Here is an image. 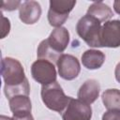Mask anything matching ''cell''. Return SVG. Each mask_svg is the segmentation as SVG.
<instances>
[{
  "mask_svg": "<svg viewBox=\"0 0 120 120\" xmlns=\"http://www.w3.org/2000/svg\"><path fill=\"white\" fill-rule=\"evenodd\" d=\"M114 75H115V79L116 81L120 83V62L116 65L115 69H114Z\"/></svg>",
  "mask_w": 120,
  "mask_h": 120,
  "instance_id": "7402d4cb",
  "label": "cell"
},
{
  "mask_svg": "<svg viewBox=\"0 0 120 120\" xmlns=\"http://www.w3.org/2000/svg\"><path fill=\"white\" fill-rule=\"evenodd\" d=\"M101 98L107 110H120V90L107 89L102 93Z\"/></svg>",
  "mask_w": 120,
  "mask_h": 120,
  "instance_id": "9a60e30c",
  "label": "cell"
},
{
  "mask_svg": "<svg viewBox=\"0 0 120 120\" xmlns=\"http://www.w3.org/2000/svg\"><path fill=\"white\" fill-rule=\"evenodd\" d=\"M86 14L93 16L94 18L98 19L100 22H107L113 16L112 8L108 5H106L105 3L100 2V1L94 2L92 5H90L87 9Z\"/></svg>",
  "mask_w": 120,
  "mask_h": 120,
  "instance_id": "4fadbf2b",
  "label": "cell"
},
{
  "mask_svg": "<svg viewBox=\"0 0 120 120\" xmlns=\"http://www.w3.org/2000/svg\"><path fill=\"white\" fill-rule=\"evenodd\" d=\"M1 75L5 86H17L27 81L22 65L15 58L5 57L1 61Z\"/></svg>",
  "mask_w": 120,
  "mask_h": 120,
  "instance_id": "3957f363",
  "label": "cell"
},
{
  "mask_svg": "<svg viewBox=\"0 0 120 120\" xmlns=\"http://www.w3.org/2000/svg\"><path fill=\"white\" fill-rule=\"evenodd\" d=\"M4 93L8 99L16 96H28L30 93V85L28 80L17 86H11V87L4 86Z\"/></svg>",
  "mask_w": 120,
  "mask_h": 120,
  "instance_id": "e0dca14e",
  "label": "cell"
},
{
  "mask_svg": "<svg viewBox=\"0 0 120 120\" xmlns=\"http://www.w3.org/2000/svg\"><path fill=\"white\" fill-rule=\"evenodd\" d=\"M0 120H13L11 117H8V116H5V115H1L0 116Z\"/></svg>",
  "mask_w": 120,
  "mask_h": 120,
  "instance_id": "cb8c5ba5",
  "label": "cell"
},
{
  "mask_svg": "<svg viewBox=\"0 0 120 120\" xmlns=\"http://www.w3.org/2000/svg\"><path fill=\"white\" fill-rule=\"evenodd\" d=\"M8 100L9 108L13 114L31 112L32 104L28 96H16Z\"/></svg>",
  "mask_w": 120,
  "mask_h": 120,
  "instance_id": "5bb4252c",
  "label": "cell"
},
{
  "mask_svg": "<svg viewBox=\"0 0 120 120\" xmlns=\"http://www.w3.org/2000/svg\"><path fill=\"white\" fill-rule=\"evenodd\" d=\"M100 46L117 48L120 46V21H107L101 26Z\"/></svg>",
  "mask_w": 120,
  "mask_h": 120,
  "instance_id": "52a82bcc",
  "label": "cell"
},
{
  "mask_svg": "<svg viewBox=\"0 0 120 120\" xmlns=\"http://www.w3.org/2000/svg\"><path fill=\"white\" fill-rule=\"evenodd\" d=\"M76 31L79 37L90 47H101L100 46V31L101 22L85 14L82 16L76 24Z\"/></svg>",
  "mask_w": 120,
  "mask_h": 120,
  "instance_id": "6da1fadb",
  "label": "cell"
},
{
  "mask_svg": "<svg viewBox=\"0 0 120 120\" xmlns=\"http://www.w3.org/2000/svg\"><path fill=\"white\" fill-rule=\"evenodd\" d=\"M105 61V54L98 50L90 49L82 54V63L87 69H98Z\"/></svg>",
  "mask_w": 120,
  "mask_h": 120,
  "instance_id": "7c38bea8",
  "label": "cell"
},
{
  "mask_svg": "<svg viewBox=\"0 0 120 120\" xmlns=\"http://www.w3.org/2000/svg\"><path fill=\"white\" fill-rule=\"evenodd\" d=\"M41 15V7L37 1H24L19 8L20 20L25 24L36 23Z\"/></svg>",
  "mask_w": 120,
  "mask_h": 120,
  "instance_id": "30bf717a",
  "label": "cell"
},
{
  "mask_svg": "<svg viewBox=\"0 0 120 120\" xmlns=\"http://www.w3.org/2000/svg\"><path fill=\"white\" fill-rule=\"evenodd\" d=\"M100 85L97 80L90 79L85 81L80 87L77 97L81 101L90 105L97 100L99 96Z\"/></svg>",
  "mask_w": 120,
  "mask_h": 120,
  "instance_id": "8fae6325",
  "label": "cell"
},
{
  "mask_svg": "<svg viewBox=\"0 0 120 120\" xmlns=\"http://www.w3.org/2000/svg\"><path fill=\"white\" fill-rule=\"evenodd\" d=\"M13 120H34L33 115L31 112L29 113H19V114H13L12 117Z\"/></svg>",
  "mask_w": 120,
  "mask_h": 120,
  "instance_id": "44dd1931",
  "label": "cell"
},
{
  "mask_svg": "<svg viewBox=\"0 0 120 120\" xmlns=\"http://www.w3.org/2000/svg\"><path fill=\"white\" fill-rule=\"evenodd\" d=\"M20 1H3L1 4V9L6 11H12L20 8L21 6Z\"/></svg>",
  "mask_w": 120,
  "mask_h": 120,
  "instance_id": "ac0fdd59",
  "label": "cell"
},
{
  "mask_svg": "<svg viewBox=\"0 0 120 120\" xmlns=\"http://www.w3.org/2000/svg\"><path fill=\"white\" fill-rule=\"evenodd\" d=\"M75 5L76 1L74 0H51L48 11L49 23L55 28L61 27L68 20V14Z\"/></svg>",
  "mask_w": 120,
  "mask_h": 120,
  "instance_id": "277c9868",
  "label": "cell"
},
{
  "mask_svg": "<svg viewBox=\"0 0 120 120\" xmlns=\"http://www.w3.org/2000/svg\"><path fill=\"white\" fill-rule=\"evenodd\" d=\"M102 120H120V110H108L103 113Z\"/></svg>",
  "mask_w": 120,
  "mask_h": 120,
  "instance_id": "d6986e66",
  "label": "cell"
},
{
  "mask_svg": "<svg viewBox=\"0 0 120 120\" xmlns=\"http://www.w3.org/2000/svg\"><path fill=\"white\" fill-rule=\"evenodd\" d=\"M2 35H1V38H4L8 33H9V29H10V23H9V20L5 18L4 16H2Z\"/></svg>",
  "mask_w": 120,
  "mask_h": 120,
  "instance_id": "ffe728a7",
  "label": "cell"
},
{
  "mask_svg": "<svg viewBox=\"0 0 120 120\" xmlns=\"http://www.w3.org/2000/svg\"><path fill=\"white\" fill-rule=\"evenodd\" d=\"M92 117V108L90 105L80 99L70 98L68 106L62 114L63 120H90Z\"/></svg>",
  "mask_w": 120,
  "mask_h": 120,
  "instance_id": "8992f818",
  "label": "cell"
},
{
  "mask_svg": "<svg viewBox=\"0 0 120 120\" xmlns=\"http://www.w3.org/2000/svg\"><path fill=\"white\" fill-rule=\"evenodd\" d=\"M37 55H38V59H46L48 61H51L52 63H55L57 62L58 58L60 57V54L56 53L55 52H53L48 45L46 39L42 40L39 45H38V51H37Z\"/></svg>",
  "mask_w": 120,
  "mask_h": 120,
  "instance_id": "2e32d148",
  "label": "cell"
},
{
  "mask_svg": "<svg viewBox=\"0 0 120 120\" xmlns=\"http://www.w3.org/2000/svg\"><path fill=\"white\" fill-rule=\"evenodd\" d=\"M40 95L45 106L57 112H62L71 98L65 95L62 87L57 82L42 85Z\"/></svg>",
  "mask_w": 120,
  "mask_h": 120,
  "instance_id": "7a4b0ae2",
  "label": "cell"
},
{
  "mask_svg": "<svg viewBox=\"0 0 120 120\" xmlns=\"http://www.w3.org/2000/svg\"><path fill=\"white\" fill-rule=\"evenodd\" d=\"M113 9L117 14L120 15V0H116L113 2Z\"/></svg>",
  "mask_w": 120,
  "mask_h": 120,
  "instance_id": "603a6c76",
  "label": "cell"
},
{
  "mask_svg": "<svg viewBox=\"0 0 120 120\" xmlns=\"http://www.w3.org/2000/svg\"><path fill=\"white\" fill-rule=\"evenodd\" d=\"M33 79L42 85L56 82V70L54 64L46 59H38L31 66Z\"/></svg>",
  "mask_w": 120,
  "mask_h": 120,
  "instance_id": "5b68a950",
  "label": "cell"
},
{
  "mask_svg": "<svg viewBox=\"0 0 120 120\" xmlns=\"http://www.w3.org/2000/svg\"><path fill=\"white\" fill-rule=\"evenodd\" d=\"M56 66L60 77L67 81L74 80L81 71L79 60L71 54H61L56 62Z\"/></svg>",
  "mask_w": 120,
  "mask_h": 120,
  "instance_id": "ba28073f",
  "label": "cell"
},
{
  "mask_svg": "<svg viewBox=\"0 0 120 120\" xmlns=\"http://www.w3.org/2000/svg\"><path fill=\"white\" fill-rule=\"evenodd\" d=\"M46 41L53 52L61 55L69 43V33L65 27H57L52 31Z\"/></svg>",
  "mask_w": 120,
  "mask_h": 120,
  "instance_id": "9c48e42d",
  "label": "cell"
}]
</instances>
